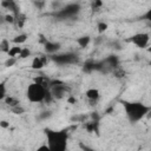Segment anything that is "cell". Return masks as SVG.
I'll return each mask as SVG.
<instances>
[{"label": "cell", "mask_w": 151, "mask_h": 151, "mask_svg": "<svg viewBox=\"0 0 151 151\" xmlns=\"http://www.w3.org/2000/svg\"><path fill=\"white\" fill-rule=\"evenodd\" d=\"M47 146L48 150L52 151H64L67 147V133L66 131H55V130H46Z\"/></svg>", "instance_id": "6da1fadb"}, {"label": "cell", "mask_w": 151, "mask_h": 151, "mask_svg": "<svg viewBox=\"0 0 151 151\" xmlns=\"http://www.w3.org/2000/svg\"><path fill=\"white\" fill-rule=\"evenodd\" d=\"M124 109H125L126 116L133 123L140 120L150 111V107L142 104V103H127V101H125L124 103Z\"/></svg>", "instance_id": "7a4b0ae2"}, {"label": "cell", "mask_w": 151, "mask_h": 151, "mask_svg": "<svg viewBox=\"0 0 151 151\" xmlns=\"http://www.w3.org/2000/svg\"><path fill=\"white\" fill-rule=\"evenodd\" d=\"M47 88L38 83H31L26 90V97L31 103H42Z\"/></svg>", "instance_id": "3957f363"}, {"label": "cell", "mask_w": 151, "mask_h": 151, "mask_svg": "<svg viewBox=\"0 0 151 151\" xmlns=\"http://www.w3.org/2000/svg\"><path fill=\"white\" fill-rule=\"evenodd\" d=\"M130 41L136 45L138 48H145L147 47L149 42H150V34L149 33H137V34H133L131 38H130Z\"/></svg>", "instance_id": "277c9868"}, {"label": "cell", "mask_w": 151, "mask_h": 151, "mask_svg": "<svg viewBox=\"0 0 151 151\" xmlns=\"http://www.w3.org/2000/svg\"><path fill=\"white\" fill-rule=\"evenodd\" d=\"M50 92L52 93L53 98L61 99V98H64L67 94L68 90H67V87L64 84H61V85H52L51 84V91Z\"/></svg>", "instance_id": "5b68a950"}, {"label": "cell", "mask_w": 151, "mask_h": 151, "mask_svg": "<svg viewBox=\"0 0 151 151\" xmlns=\"http://www.w3.org/2000/svg\"><path fill=\"white\" fill-rule=\"evenodd\" d=\"M85 96H86V98H87L88 100H91V101H97V100L100 98V92H99L98 88L91 87V88L86 90Z\"/></svg>", "instance_id": "8992f818"}, {"label": "cell", "mask_w": 151, "mask_h": 151, "mask_svg": "<svg viewBox=\"0 0 151 151\" xmlns=\"http://www.w3.org/2000/svg\"><path fill=\"white\" fill-rule=\"evenodd\" d=\"M44 66H45V63L42 61L41 57H34V58L32 59V63H31V67H32L33 70H35V71H39V70L44 68Z\"/></svg>", "instance_id": "52a82bcc"}, {"label": "cell", "mask_w": 151, "mask_h": 151, "mask_svg": "<svg viewBox=\"0 0 151 151\" xmlns=\"http://www.w3.org/2000/svg\"><path fill=\"white\" fill-rule=\"evenodd\" d=\"M33 81L34 83H38V84H40V85H42L44 87H48V86H51V80L47 78V77H45V76H38V77H34V79H33Z\"/></svg>", "instance_id": "ba28073f"}, {"label": "cell", "mask_w": 151, "mask_h": 151, "mask_svg": "<svg viewBox=\"0 0 151 151\" xmlns=\"http://www.w3.org/2000/svg\"><path fill=\"white\" fill-rule=\"evenodd\" d=\"M76 41H77V44H78L79 47L85 48V47H87L88 44L91 42V37H90V35H81V37H79Z\"/></svg>", "instance_id": "9c48e42d"}, {"label": "cell", "mask_w": 151, "mask_h": 151, "mask_svg": "<svg viewBox=\"0 0 151 151\" xmlns=\"http://www.w3.org/2000/svg\"><path fill=\"white\" fill-rule=\"evenodd\" d=\"M21 51V46L20 45H12L7 52V55L8 57H13V58H18L19 53Z\"/></svg>", "instance_id": "30bf717a"}, {"label": "cell", "mask_w": 151, "mask_h": 151, "mask_svg": "<svg viewBox=\"0 0 151 151\" xmlns=\"http://www.w3.org/2000/svg\"><path fill=\"white\" fill-rule=\"evenodd\" d=\"M4 101H5V104H6L7 106H9V107H13V106H17V105L20 104L19 99L15 98V97H12V96H6L5 99H4Z\"/></svg>", "instance_id": "8fae6325"}, {"label": "cell", "mask_w": 151, "mask_h": 151, "mask_svg": "<svg viewBox=\"0 0 151 151\" xmlns=\"http://www.w3.org/2000/svg\"><path fill=\"white\" fill-rule=\"evenodd\" d=\"M26 40H27V35H26L25 33H20V34L15 35V37L12 39V42H13L14 45H22V44L26 42Z\"/></svg>", "instance_id": "7c38bea8"}, {"label": "cell", "mask_w": 151, "mask_h": 151, "mask_svg": "<svg viewBox=\"0 0 151 151\" xmlns=\"http://www.w3.org/2000/svg\"><path fill=\"white\" fill-rule=\"evenodd\" d=\"M9 47H11V42H9V40L4 38V39L0 41V52H2V53H6V54H7V52H8Z\"/></svg>", "instance_id": "4fadbf2b"}, {"label": "cell", "mask_w": 151, "mask_h": 151, "mask_svg": "<svg viewBox=\"0 0 151 151\" xmlns=\"http://www.w3.org/2000/svg\"><path fill=\"white\" fill-rule=\"evenodd\" d=\"M29 55H31V50H29L28 47H21V51H20L18 58H19V59H26V58H28Z\"/></svg>", "instance_id": "5bb4252c"}, {"label": "cell", "mask_w": 151, "mask_h": 151, "mask_svg": "<svg viewBox=\"0 0 151 151\" xmlns=\"http://www.w3.org/2000/svg\"><path fill=\"white\" fill-rule=\"evenodd\" d=\"M4 22L6 24H15V15L12 14V13H7L4 15Z\"/></svg>", "instance_id": "9a60e30c"}, {"label": "cell", "mask_w": 151, "mask_h": 151, "mask_svg": "<svg viewBox=\"0 0 151 151\" xmlns=\"http://www.w3.org/2000/svg\"><path fill=\"white\" fill-rule=\"evenodd\" d=\"M107 28H109V25L106 24V22H104V21H99L98 24H97V31H98V33H104V32H106L107 31Z\"/></svg>", "instance_id": "2e32d148"}, {"label": "cell", "mask_w": 151, "mask_h": 151, "mask_svg": "<svg viewBox=\"0 0 151 151\" xmlns=\"http://www.w3.org/2000/svg\"><path fill=\"white\" fill-rule=\"evenodd\" d=\"M7 88H6V85L5 83H0V101L5 99V97L7 96Z\"/></svg>", "instance_id": "e0dca14e"}, {"label": "cell", "mask_w": 151, "mask_h": 151, "mask_svg": "<svg viewBox=\"0 0 151 151\" xmlns=\"http://www.w3.org/2000/svg\"><path fill=\"white\" fill-rule=\"evenodd\" d=\"M45 46H46L45 48H46L47 52H54V51H57V50L59 48L57 44H51V42H48V41H46Z\"/></svg>", "instance_id": "ac0fdd59"}, {"label": "cell", "mask_w": 151, "mask_h": 151, "mask_svg": "<svg viewBox=\"0 0 151 151\" xmlns=\"http://www.w3.org/2000/svg\"><path fill=\"white\" fill-rule=\"evenodd\" d=\"M11 111H12L13 113H15V114H21V113H24V112H25V109L19 104V105H17V106L11 107Z\"/></svg>", "instance_id": "d6986e66"}, {"label": "cell", "mask_w": 151, "mask_h": 151, "mask_svg": "<svg viewBox=\"0 0 151 151\" xmlns=\"http://www.w3.org/2000/svg\"><path fill=\"white\" fill-rule=\"evenodd\" d=\"M15 63H17V58L8 57L7 60L5 61V66H6V67H12L13 65H15Z\"/></svg>", "instance_id": "ffe728a7"}, {"label": "cell", "mask_w": 151, "mask_h": 151, "mask_svg": "<svg viewBox=\"0 0 151 151\" xmlns=\"http://www.w3.org/2000/svg\"><path fill=\"white\" fill-rule=\"evenodd\" d=\"M0 127H1V129H8V127H9V122H7V120H5V119L0 120Z\"/></svg>", "instance_id": "44dd1931"}, {"label": "cell", "mask_w": 151, "mask_h": 151, "mask_svg": "<svg viewBox=\"0 0 151 151\" xmlns=\"http://www.w3.org/2000/svg\"><path fill=\"white\" fill-rule=\"evenodd\" d=\"M99 6H101V0H94V2H93V8L99 7Z\"/></svg>", "instance_id": "7402d4cb"}, {"label": "cell", "mask_w": 151, "mask_h": 151, "mask_svg": "<svg viewBox=\"0 0 151 151\" xmlns=\"http://www.w3.org/2000/svg\"><path fill=\"white\" fill-rule=\"evenodd\" d=\"M67 101H68V103H76V99H74V98H68Z\"/></svg>", "instance_id": "603a6c76"}, {"label": "cell", "mask_w": 151, "mask_h": 151, "mask_svg": "<svg viewBox=\"0 0 151 151\" xmlns=\"http://www.w3.org/2000/svg\"><path fill=\"white\" fill-rule=\"evenodd\" d=\"M38 1H44V0H38Z\"/></svg>", "instance_id": "cb8c5ba5"}]
</instances>
